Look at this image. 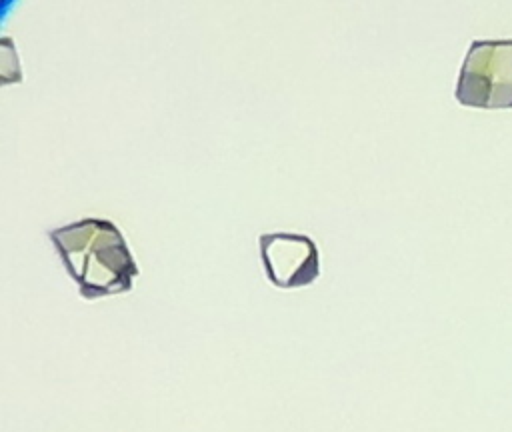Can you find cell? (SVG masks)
<instances>
[{
    "label": "cell",
    "instance_id": "obj_3",
    "mask_svg": "<svg viewBox=\"0 0 512 432\" xmlns=\"http://www.w3.org/2000/svg\"><path fill=\"white\" fill-rule=\"evenodd\" d=\"M266 278L278 288L310 286L320 276V254L306 234L268 232L260 236Z\"/></svg>",
    "mask_w": 512,
    "mask_h": 432
},
{
    "label": "cell",
    "instance_id": "obj_2",
    "mask_svg": "<svg viewBox=\"0 0 512 432\" xmlns=\"http://www.w3.org/2000/svg\"><path fill=\"white\" fill-rule=\"evenodd\" d=\"M454 98L466 108L512 110V38L470 42Z\"/></svg>",
    "mask_w": 512,
    "mask_h": 432
},
{
    "label": "cell",
    "instance_id": "obj_1",
    "mask_svg": "<svg viewBox=\"0 0 512 432\" xmlns=\"http://www.w3.org/2000/svg\"><path fill=\"white\" fill-rule=\"evenodd\" d=\"M50 240L84 300L132 290L140 270L114 222L88 216L50 230Z\"/></svg>",
    "mask_w": 512,
    "mask_h": 432
}]
</instances>
